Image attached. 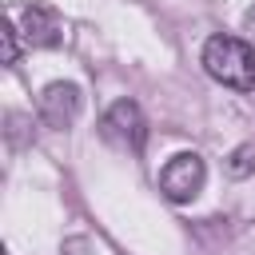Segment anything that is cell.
<instances>
[{
  "instance_id": "9",
  "label": "cell",
  "mask_w": 255,
  "mask_h": 255,
  "mask_svg": "<svg viewBox=\"0 0 255 255\" xmlns=\"http://www.w3.org/2000/svg\"><path fill=\"white\" fill-rule=\"evenodd\" d=\"M84 251H88L84 239H68V243H64V255H84Z\"/></svg>"
},
{
  "instance_id": "2",
  "label": "cell",
  "mask_w": 255,
  "mask_h": 255,
  "mask_svg": "<svg viewBox=\"0 0 255 255\" xmlns=\"http://www.w3.org/2000/svg\"><path fill=\"white\" fill-rule=\"evenodd\" d=\"M100 135H104L112 147L139 155L143 143H147V120H143L139 104H135V100H116V104L104 112V120H100Z\"/></svg>"
},
{
  "instance_id": "4",
  "label": "cell",
  "mask_w": 255,
  "mask_h": 255,
  "mask_svg": "<svg viewBox=\"0 0 255 255\" xmlns=\"http://www.w3.org/2000/svg\"><path fill=\"white\" fill-rule=\"evenodd\" d=\"M80 108H84V92H80L72 80L48 84V88L40 92V100H36V116H40V124L52 128V131H68V128L76 124Z\"/></svg>"
},
{
  "instance_id": "8",
  "label": "cell",
  "mask_w": 255,
  "mask_h": 255,
  "mask_svg": "<svg viewBox=\"0 0 255 255\" xmlns=\"http://www.w3.org/2000/svg\"><path fill=\"white\" fill-rule=\"evenodd\" d=\"M243 32H247V40L255 44V4H251V8L243 12Z\"/></svg>"
},
{
  "instance_id": "6",
  "label": "cell",
  "mask_w": 255,
  "mask_h": 255,
  "mask_svg": "<svg viewBox=\"0 0 255 255\" xmlns=\"http://www.w3.org/2000/svg\"><path fill=\"white\" fill-rule=\"evenodd\" d=\"M251 171H255V147L243 143V147L231 151V159H227V175H231V179H243V175H251Z\"/></svg>"
},
{
  "instance_id": "7",
  "label": "cell",
  "mask_w": 255,
  "mask_h": 255,
  "mask_svg": "<svg viewBox=\"0 0 255 255\" xmlns=\"http://www.w3.org/2000/svg\"><path fill=\"white\" fill-rule=\"evenodd\" d=\"M0 36H4V64L12 68V64L20 60V40H16V28H12V20L4 24V32H0Z\"/></svg>"
},
{
  "instance_id": "3",
  "label": "cell",
  "mask_w": 255,
  "mask_h": 255,
  "mask_svg": "<svg viewBox=\"0 0 255 255\" xmlns=\"http://www.w3.org/2000/svg\"><path fill=\"white\" fill-rule=\"evenodd\" d=\"M207 183V163L199 151H179L163 163L159 171V191L171 199V203H191Z\"/></svg>"
},
{
  "instance_id": "5",
  "label": "cell",
  "mask_w": 255,
  "mask_h": 255,
  "mask_svg": "<svg viewBox=\"0 0 255 255\" xmlns=\"http://www.w3.org/2000/svg\"><path fill=\"white\" fill-rule=\"evenodd\" d=\"M20 20H24V40H28V48H56V44L64 40L60 12H56L52 4H44V0H32Z\"/></svg>"
},
{
  "instance_id": "1",
  "label": "cell",
  "mask_w": 255,
  "mask_h": 255,
  "mask_svg": "<svg viewBox=\"0 0 255 255\" xmlns=\"http://www.w3.org/2000/svg\"><path fill=\"white\" fill-rule=\"evenodd\" d=\"M203 72L231 92H255V44L227 32L211 36L203 44Z\"/></svg>"
}]
</instances>
